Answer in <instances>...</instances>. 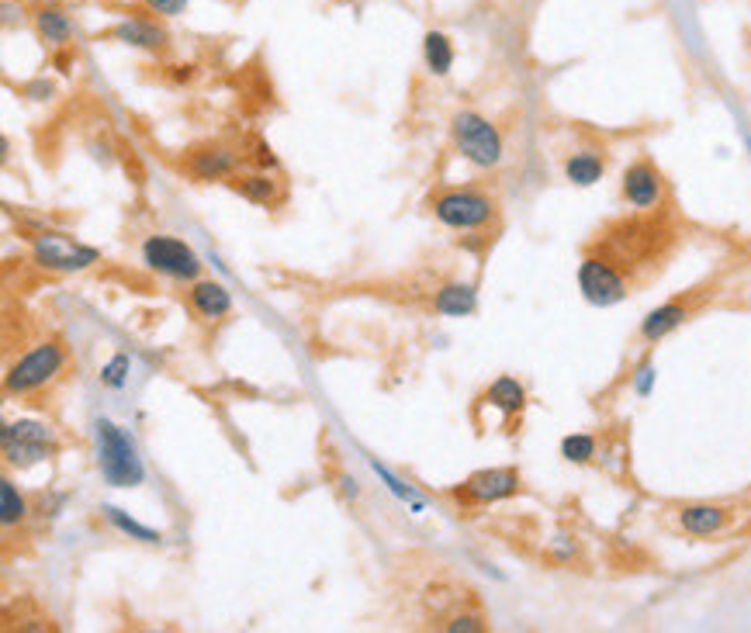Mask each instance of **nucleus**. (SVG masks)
Wrapping results in <instances>:
<instances>
[{"mask_svg":"<svg viewBox=\"0 0 751 633\" xmlns=\"http://www.w3.org/2000/svg\"><path fill=\"white\" fill-rule=\"evenodd\" d=\"M94 429H97V467H101V478L111 488L142 485L146 467L139 461V450H135L132 436L111 419H97Z\"/></svg>","mask_w":751,"mask_h":633,"instance_id":"1","label":"nucleus"},{"mask_svg":"<svg viewBox=\"0 0 751 633\" xmlns=\"http://www.w3.org/2000/svg\"><path fill=\"white\" fill-rule=\"evenodd\" d=\"M450 135H454L457 153L468 163H475V167L492 170L502 163L506 149H502L499 128L488 122L485 115H478V111H457V115L450 118Z\"/></svg>","mask_w":751,"mask_h":633,"instance_id":"2","label":"nucleus"},{"mask_svg":"<svg viewBox=\"0 0 751 633\" xmlns=\"http://www.w3.org/2000/svg\"><path fill=\"white\" fill-rule=\"evenodd\" d=\"M66 364V346L49 339V343H39L35 350H28L18 364L7 367L4 374V391L7 395H28V391L45 388Z\"/></svg>","mask_w":751,"mask_h":633,"instance_id":"3","label":"nucleus"},{"mask_svg":"<svg viewBox=\"0 0 751 633\" xmlns=\"http://www.w3.org/2000/svg\"><path fill=\"white\" fill-rule=\"evenodd\" d=\"M0 447H4L7 464L32 467L39 461H49V457L59 450V440L49 426H42V422L18 419V422H7L4 426V433H0Z\"/></svg>","mask_w":751,"mask_h":633,"instance_id":"4","label":"nucleus"},{"mask_svg":"<svg viewBox=\"0 0 751 633\" xmlns=\"http://www.w3.org/2000/svg\"><path fill=\"white\" fill-rule=\"evenodd\" d=\"M578 288H582V298L596 308H613L630 295L627 274L606 256H585L578 263Z\"/></svg>","mask_w":751,"mask_h":633,"instance_id":"5","label":"nucleus"},{"mask_svg":"<svg viewBox=\"0 0 751 633\" xmlns=\"http://www.w3.org/2000/svg\"><path fill=\"white\" fill-rule=\"evenodd\" d=\"M142 263L156 274L174 277V281H198L201 267H205L201 256L174 236H149L142 243Z\"/></svg>","mask_w":751,"mask_h":633,"instance_id":"6","label":"nucleus"},{"mask_svg":"<svg viewBox=\"0 0 751 633\" xmlns=\"http://www.w3.org/2000/svg\"><path fill=\"white\" fill-rule=\"evenodd\" d=\"M433 215L447 229H482L495 218V201L482 191H443L433 198Z\"/></svg>","mask_w":751,"mask_h":633,"instance_id":"7","label":"nucleus"},{"mask_svg":"<svg viewBox=\"0 0 751 633\" xmlns=\"http://www.w3.org/2000/svg\"><path fill=\"white\" fill-rule=\"evenodd\" d=\"M516 492H520V474L513 467H488V471L471 474L454 495L468 506H488V502L509 499Z\"/></svg>","mask_w":751,"mask_h":633,"instance_id":"8","label":"nucleus"},{"mask_svg":"<svg viewBox=\"0 0 751 633\" xmlns=\"http://www.w3.org/2000/svg\"><path fill=\"white\" fill-rule=\"evenodd\" d=\"M32 250H35V260L42 263V267L49 270H63V274H70V270H84L90 263H97V250H90V246H77V243H66L63 236H32Z\"/></svg>","mask_w":751,"mask_h":633,"instance_id":"9","label":"nucleus"},{"mask_svg":"<svg viewBox=\"0 0 751 633\" xmlns=\"http://www.w3.org/2000/svg\"><path fill=\"white\" fill-rule=\"evenodd\" d=\"M620 191H623V201H627L630 208L648 211V208H655L658 201H662V194H665L662 173L651 167L648 160H637V163H630V167L623 170Z\"/></svg>","mask_w":751,"mask_h":633,"instance_id":"10","label":"nucleus"},{"mask_svg":"<svg viewBox=\"0 0 751 633\" xmlns=\"http://www.w3.org/2000/svg\"><path fill=\"white\" fill-rule=\"evenodd\" d=\"M108 39L129 45V49L156 52V56L170 49V32L156 18H125V21H118V25L108 28Z\"/></svg>","mask_w":751,"mask_h":633,"instance_id":"11","label":"nucleus"},{"mask_svg":"<svg viewBox=\"0 0 751 633\" xmlns=\"http://www.w3.org/2000/svg\"><path fill=\"white\" fill-rule=\"evenodd\" d=\"M184 167L194 180H201V184H208V180H222V177H236L239 153H232L229 146H205V149H194V153L187 156Z\"/></svg>","mask_w":751,"mask_h":633,"instance_id":"12","label":"nucleus"},{"mask_svg":"<svg viewBox=\"0 0 751 633\" xmlns=\"http://www.w3.org/2000/svg\"><path fill=\"white\" fill-rule=\"evenodd\" d=\"M32 25L35 32H39L42 42H49L52 49H66L73 39V18L70 11H66L63 4H56V0H45L32 11Z\"/></svg>","mask_w":751,"mask_h":633,"instance_id":"13","label":"nucleus"},{"mask_svg":"<svg viewBox=\"0 0 751 633\" xmlns=\"http://www.w3.org/2000/svg\"><path fill=\"white\" fill-rule=\"evenodd\" d=\"M731 523V512L724 506H710V502H696V506L679 509V526L689 537H713Z\"/></svg>","mask_w":751,"mask_h":633,"instance_id":"14","label":"nucleus"},{"mask_svg":"<svg viewBox=\"0 0 751 633\" xmlns=\"http://www.w3.org/2000/svg\"><path fill=\"white\" fill-rule=\"evenodd\" d=\"M686 319H689V305H682V301H668V305L651 308L641 322V339L644 343H662V339L668 333H675Z\"/></svg>","mask_w":751,"mask_h":633,"instance_id":"15","label":"nucleus"},{"mask_svg":"<svg viewBox=\"0 0 751 633\" xmlns=\"http://www.w3.org/2000/svg\"><path fill=\"white\" fill-rule=\"evenodd\" d=\"M187 301H191V308L201 319H222V315L232 312V295L219 281H194L191 291H187Z\"/></svg>","mask_w":751,"mask_h":633,"instance_id":"16","label":"nucleus"},{"mask_svg":"<svg viewBox=\"0 0 751 633\" xmlns=\"http://www.w3.org/2000/svg\"><path fill=\"white\" fill-rule=\"evenodd\" d=\"M229 187L236 194H243L246 201H253V205H281L284 191L281 184H277L274 177H267V173H243V177H232Z\"/></svg>","mask_w":751,"mask_h":633,"instance_id":"17","label":"nucleus"},{"mask_svg":"<svg viewBox=\"0 0 751 633\" xmlns=\"http://www.w3.org/2000/svg\"><path fill=\"white\" fill-rule=\"evenodd\" d=\"M433 308H437L440 315H457V319H464V315H471L478 308V291L471 288V284H443L437 291V298H433Z\"/></svg>","mask_w":751,"mask_h":633,"instance_id":"18","label":"nucleus"},{"mask_svg":"<svg viewBox=\"0 0 751 633\" xmlns=\"http://www.w3.org/2000/svg\"><path fill=\"white\" fill-rule=\"evenodd\" d=\"M606 173V160L592 149H582V153H572L565 160V177L572 180L575 187H592L599 184Z\"/></svg>","mask_w":751,"mask_h":633,"instance_id":"19","label":"nucleus"},{"mask_svg":"<svg viewBox=\"0 0 751 633\" xmlns=\"http://www.w3.org/2000/svg\"><path fill=\"white\" fill-rule=\"evenodd\" d=\"M454 42H450V35L443 32H426L423 39V59H426V70L433 73V77H447L450 70H454Z\"/></svg>","mask_w":751,"mask_h":633,"instance_id":"20","label":"nucleus"},{"mask_svg":"<svg viewBox=\"0 0 751 633\" xmlns=\"http://www.w3.org/2000/svg\"><path fill=\"white\" fill-rule=\"evenodd\" d=\"M485 402L492 405V409H499L502 416H516V412H523V405H527V391H523V384L516 378H499L485 391Z\"/></svg>","mask_w":751,"mask_h":633,"instance_id":"21","label":"nucleus"},{"mask_svg":"<svg viewBox=\"0 0 751 633\" xmlns=\"http://www.w3.org/2000/svg\"><path fill=\"white\" fill-rule=\"evenodd\" d=\"M25 516H28V502H25V495L18 492V488L11 485V481H0V523L4 526H18V523H25Z\"/></svg>","mask_w":751,"mask_h":633,"instance_id":"22","label":"nucleus"},{"mask_svg":"<svg viewBox=\"0 0 751 633\" xmlns=\"http://www.w3.org/2000/svg\"><path fill=\"white\" fill-rule=\"evenodd\" d=\"M104 516H108V523L115 526V530H122L125 537L139 540V544H160V540H163L156 530H149V526L135 523L132 516H125V512H122V509H115V506H108V509H104Z\"/></svg>","mask_w":751,"mask_h":633,"instance_id":"23","label":"nucleus"},{"mask_svg":"<svg viewBox=\"0 0 751 633\" xmlns=\"http://www.w3.org/2000/svg\"><path fill=\"white\" fill-rule=\"evenodd\" d=\"M561 457L568 464H589L596 457V436L589 433H572L561 440Z\"/></svg>","mask_w":751,"mask_h":633,"instance_id":"24","label":"nucleus"},{"mask_svg":"<svg viewBox=\"0 0 751 633\" xmlns=\"http://www.w3.org/2000/svg\"><path fill=\"white\" fill-rule=\"evenodd\" d=\"M129 371H132V357L129 353H115L108 364L101 367V384L111 391H122L129 384Z\"/></svg>","mask_w":751,"mask_h":633,"instance_id":"25","label":"nucleus"},{"mask_svg":"<svg viewBox=\"0 0 751 633\" xmlns=\"http://www.w3.org/2000/svg\"><path fill=\"white\" fill-rule=\"evenodd\" d=\"M142 4H146V11L156 14V18H180L191 0H142Z\"/></svg>","mask_w":751,"mask_h":633,"instance_id":"26","label":"nucleus"},{"mask_svg":"<svg viewBox=\"0 0 751 633\" xmlns=\"http://www.w3.org/2000/svg\"><path fill=\"white\" fill-rule=\"evenodd\" d=\"M443 630H450V633H461V630L478 633V630H485V620L478 613H457V616H450V620L443 623Z\"/></svg>","mask_w":751,"mask_h":633,"instance_id":"27","label":"nucleus"},{"mask_svg":"<svg viewBox=\"0 0 751 633\" xmlns=\"http://www.w3.org/2000/svg\"><path fill=\"white\" fill-rule=\"evenodd\" d=\"M651 388H655V367H651L648 360H644V364L637 367V374H634V391H637L641 398H648Z\"/></svg>","mask_w":751,"mask_h":633,"instance_id":"28","label":"nucleus"},{"mask_svg":"<svg viewBox=\"0 0 751 633\" xmlns=\"http://www.w3.org/2000/svg\"><path fill=\"white\" fill-rule=\"evenodd\" d=\"M25 94L32 97V101H45V97L52 94V84L49 80H32V84L25 87Z\"/></svg>","mask_w":751,"mask_h":633,"instance_id":"29","label":"nucleus"},{"mask_svg":"<svg viewBox=\"0 0 751 633\" xmlns=\"http://www.w3.org/2000/svg\"><path fill=\"white\" fill-rule=\"evenodd\" d=\"M257 163H260V167H270V170L277 167V156L270 153V146H267V142H257Z\"/></svg>","mask_w":751,"mask_h":633,"instance_id":"30","label":"nucleus"},{"mask_svg":"<svg viewBox=\"0 0 751 633\" xmlns=\"http://www.w3.org/2000/svg\"><path fill=\"white\" fill-rule=\"evenodd\" d=\"M170 77H174V84H191L194 80V66H170Z\"/></svg>","mask_w":751,"mask_h":633,"instance_id":"31","label":"nucleus"}]
</instances>
